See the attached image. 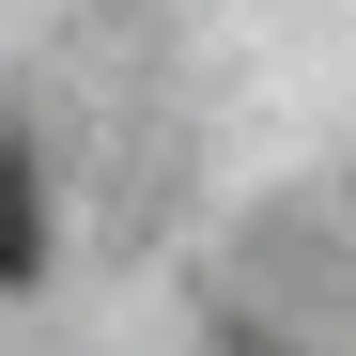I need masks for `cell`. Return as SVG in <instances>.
<instances>
[{"label": "cell", "instance_id": "obj_1", "mask_svg": "<svg viewBox=\"0 0 356 356\" xmlns=\"http://www.w3.org/2000/svg\"><path fill=\"white\" fill-rule=\"evenodd\" d=\"M47 264V186H31V140H0V294Z\"/></svg>", "mask_w": 356, "mask_h": 356}]
</instances>
